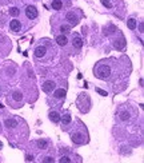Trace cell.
<instances>
[{
  "instance_id": "6da1fadb",
  "label": "cell",
  "mask_w": 144,
  "mask_h": 163,
  "mask_svg": "<svg viewBox=\"0 0 144 163\" xmlns=\"http://www.w3.org/2000/svg\"><path fill=\"white\" fill-rule=\"evenodd\" d=\"M55 47L49 43V40H40V43L33 50V56L42 62H47L55 56Z\"/></svg>"
},
{
  "instance_id": "7a4b0ae2",
  "label": "cell",
  "mask_w": 144,
  "mask_h": 163,
  "mask_svg": "<svg viewBox=\"0 0 144 163\" xmlns=\"http://www.w3.org/2000/svg\"><path fill=\"white\" fill-rule=\"evenodd\" d=\"M80 127L82 128H75L71 132V139L76 144H84L88 142V134H87L84 126H80Z\"/></svg>"
},
{
  "instance_id": "3957f363",
  "label": "cell",
  "mask_w": 144,
  "mask_h": 163,
  "mask_svg": "<svg viewBox=\"0 0 144 163\" xmlns=\"http://www.w3.org/2000/svg\"><path fill=\"white\" fill-rule=\"evenodd\" d=\"M80 18H82V12H80L78 8H76V9H71V11H67L65 15H64V20L67 22V24H69L71 27L78 24Z\"/></svg>"
},
{
  "instance_id": "277c9868",
  "label": "cell",
  "mask_w": 144,
  "mask_h": 163,
  "mask_svg": "<svg viewBox=\"0 0 144 163\" xmlns=\"http://www.w3.org/2000/svg\"><path fill=\"white\" fill-rule=\"evenodd\" d=\"M8 103L12 104V107L18 108V107H22L23 104V94L20 91H13L11 94V98H8Z\"/></svg>"
},
{
  "instance_id": "5b68a950",
  "label": "cell",
  "mask_w": 144,
  "mask_h": 163,
  "mask_svg": "<svg viewBox=\"0 0 144 163\" xmlns=\"http://www.w3.org/2000/svg\"><path fill=\"white\" fill-rule=\"evenodd\" d=\"M9 31L12 33H20L23 32V23L20 22L19 19H12L11 22H9Z\"/></svg>"
},
{
  "instance_id": "8992f818",
  "label": "cell",
  "mask_w": 144,
  "mask_h": 163,
  "mask_svg": "<svg viewBox=\"0 0 144 163\" xmlns=\"http://www.w3.org/2000/svg\"><path fill=\"white\" fill-rule=\"evenodd\" d=\"M25 16H27V18H28L29 20H35V19L39 16L38 8H36L35 5H27V7H25Z\"/></svg>"
},
{
  "instance_id": "52a82bcc",
  "label": "cell",
  "mask_w": 144,
  "mask_h": 163,
  "mask_svg": "<svg viewBox=\"0 0 144 163\" xmlns=\"http://www.w3.org/2000/svg\"><path fill=\"white\" fill-rule=\"evenodd\" d=\"M72 47L78 51L82 50V47H83V40L78 33H73V36H72Z\"/></svg>"
},
{
  "instance_id": "ba28073f",
  "label": "cell",
  "mask_w": 144,
  "mask_h": 163,
  "mask_svg": "<svg viewBox=\"0 0 144 163\" xmlns=\"http://www.w3.org/2000/svg\"><path fill=\"white\" fill-rule=\"evenodd\" d=\"M42 88H43V91H44V92L49 94V92H52V91L56 88V84H55V82H52V80H47V82L43 83Z\"/></svg>"
},
{
  "instance_id": "9c48e42d",
  "label": "cell",
  "mask_w": 144,
  "mask_h": 163,
  "mask_svg": "<svg viewBox=\"0 0 144 163\" xmlns=\"http://www.w3.org/2000/svg\"><path fill=\"white\" fill-rule=\"evenodd\" d=\"M51 8L55 9V11H62V9L64 8V3H63V0H52Z\"/></svg>"
},
{
  "instance_id": "30bf717a",
  "label": "cell",
  "mask_w": 144,
  "mask_h": 163,
  "mask_svg": "<svg viewBox=\"0 0 144 163\" xmlns=\"http://www.w3.org/2000/svg\"><path fill=\"white\" fill-rule=\"evenodd\" d=\"M56 43L59 44L60 47H65L67 44H68V39H67V36L65 35H58L56 36Z\"/></svg>"
},
{
  "instance_id": "8fae6325",
  "label": "cell",
  "mask_w": 144,
  "mask_h": 163,
  "mask_svg": "<svg viewBox=\"0 0 144 163\" xmlns=\"http://www.w3.org/2000/svg\"><path fill=\"white\" fill-rule=\"evenodd\" d=\"M58 31L62 32L63 35H67V33L71 32V26H69V24H60L59 28H58Z\"/></svg>"
},
{
  "instance_id": "7c38bea8",
  "label": "cell",
  "mask_w": 144,
  "mask_h": 163,
  "mask_svg": "<svg viewBox=\"0 0 144 163\" xmlns=\"http://www.w3.org/2000/svg\"><path fill=\"white\" fill-rule=\"evenodd\" d=\"M49 119H51L53 123H59L60 122V114L58 111H51L49 113Z\"/></svg>"
},
{
  "instance_id": "4fadbf2b",
  "label": "cell",
  "mask_w": 144,
  "mask_h": 163,
  "mask_svg": "<svg viewBox=\"0 0 144 163\" xmlns=\"http://www.w3.org/2000/svg\"><path fill=\"white\" fill-rule=\"evenodd\" d=\"M36 144H38V148H40V150H47L48 148L49 143L47 140H44V139H40V140L36 142Z\"/></svg>"
},
{
  "instance_id": "5bb4252c",
  "label": "cell",
  "mask_w": 144,
  "mask_h": 163,
  "mask_svg": "<svg viewBox=\"0 0 144 163\" xmlns=\"http://www.w3.org/2000/svg\"><path fill=\"white\" fill-rule=\"evenodd\" d=\"M127 26H128V28L129 29H136V27H138V20L136 19H133V18H131V19H128L127 20Z\"/></svg>"
},
{
  "instance_id": "9a60e30c",
  "label": "cell",
  "mask_w": 144,
  "mask_h": 163,
  "mask_svg": "<svg viewBox=\"0 0 144 163\" xmlns=\"http://www.w3.org/2000/svg\"><path fill=\"white\" fill-rule=\"evenodd\" d=\"M53 96H55L56 99H64L65 90H63V88H59V90H56L55 92H53Z\"/></svg>"
},
{
  "instance_id": "2e32d148",
  "label": "cell",
  "mask_w": 144,
  "mask_h": 163,
  "mask_svg": "<svg viewBox=\"0 0 144 163\" xmlns=\"http://www.w3.org/2000/svg\"><path fill=\"white\" fill-rule=\"evenodd\" d=\"M60 119H62V122H63V126H68L69 123H71V115H69V114H64L62 118H60Z\"/></svg>"
},
{
  "instance_id": "e0dca14e",
  "label": "cell",
  "mask_w": 144,
  "mask_h": 163,
  "mask_svg": "<svg viewBox=\"0 0 144 163\" xmlns=\"http://www.w3.org/2000/svg\"><path fill=\"white\" fill-rule=\"evenodd\" d=\"M9 15H12V16L20 15V9L16 8V7H11V8H9Z\"/></svg>"
},
{
  "instance_id": "ac0fdd59",
  "label": "cell",
  "mask_w": 144,
  "mask_h": 163,
  "mask_svg": "<svg viewBox=\"0 0 144 163\" xmlns=\"http://www.w3.org/2000/svg\"><path fill=\"white\" fill-rule=\"evenodd\" d=\"M120 119L122 120H128L129 119V113L127 111V113H122L120 114Z\"/></svg>"
},
{
  "instance_id": "d6986e66",
  "label": "cell",
  "mask_w": 144,
  "mask_h": 163,
  "mask_svg": "<svg viewBox=\"0 0 144 163\" xmlns=\"http://www.w3.org/2000/svg\"><path fill=\"white\" fill-rule=\"evenodd\" d=\"M102 3L107 7V8H112V4L109 3V0H102Z\"/></svg>"
},
{
  "instance_id": "ffe728a7",
  "label": "cell",
  "mask_w": 144,
  "mask_h": 163,
  "mask_svg": "<svg viewBox=\"0 0 144 163\" xmlns=\"http://www.w3.org/2000/svg\"><path fill=\"white\" fill-rule=\"evenodd\" d=\"M43 162H53V158L52 157H45L43 159Z\"/></svg>"
},
{
  "instance_id": "44dd1931",
  "label": "cell",
  "mask_w": 144,
  "mask_h": 163,
  "mask_svg": "<svg viewBox=\"0 0 144 163\" xmlns=\"http://www.w3.org/2000/svg\"><path fill=\"white\" fill-rule=\"evenodd\" d=\"M60 162H71V159H69L68 157H62V159H60Z\"/></svg>"
},
{
  "instance_id": "7402d4cb",
  "label": "cell",
  "mask_w": 144,
  "mask_h": 163,
  "mask_svg": "<svg viewBox=\"0 0 144 163\" xmlns=\"http://www.w3.org/2000/svg\"><path fill=\"white\" fill-rule=\"evenodd\" d=\"M96 91H98L100 95H103V96H107V92H105V91H102V90H99V88H96Z\"/></svg>"
},
{
  "instance_id": "603a6c76",
  "label": "cell",
  "mask_w": 144,
  "mask_h": 163,
  "mask_svg": "<svg viewBox=\"0 0 144 163\" xmlns=\"http://www.w3.org/2000/svg\"><path fill=\"white\" fill-rule=\"evenodd\" d=\"M27 161H28V162H29V161H33V158L29 157V155H27Z\"/></svg>"
},
{
  "instance_id": "cb8c5ba5",
  "label": "cell",
  "mask_w": 144,
  "mask_h": 163,
  "mask_svg": "<svg viewBox=\"0 0 144 163\" xmlns=\"http://www.w3.org/2000/svg\"><path fill=\"white\" fill-rule=\"evenodd\" d=\"M0 92H2V87H0Z\"/></svg>"
}]
</instances>
